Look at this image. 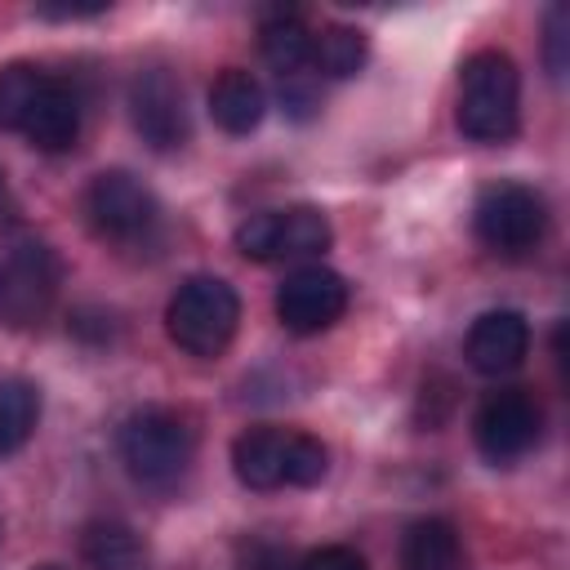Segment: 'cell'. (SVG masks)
<instances>
[{
    "label": "cell",
    "instance_id": "cell-1",
    "mask_svg": "<svg viewBox=\"0 0 570 570\" xmlns=\"http://www.w3.org/2000/svg\"><path fill=\"white\" fill-rule=\"evenodd\" d=\"M459 129L472 142H508L521 125V76L503 49H476L459 71Z\"/></svg>",
    "mask_w": 570,
    "mask_h": 570
},
{
    "label": "cell",
    "instance_id": "cell-2",
    "mask_svg": "<svg viewBox=\"0 0 570 570\" xmlns=\"http://www.w3.org/2000/svg\"><path fill=\"white\" fill-rule=\"evenodd\" d=\"M236 325H240V298L223 276H187L165 307V330L187 356L227 352Z\"/></svg>",
    "mask_w": 570,
    "mask_h": 570
},
{
    "label": "cell",
    "instance_id": "cell-3",
    "mask_svg": "<svg viewBox=\"0 0 570 570\" xmlns=\"http://www.w3.org/2000/svg\"><path fill=\"white\" fill-rule=\"evenodd\" d=\"M196 454L191 428L165 410V405H142L120 423V459L134 481L142 485H174Z\"/></svg>",
    "mask_w": 570,
    "mask_h": 570
},
{
    "label": "cell",
    "instance_id": "cell-4",
    "mask_svg": "<svg viewBox=\"0 0 570 570\" xmlns=\"http://www.w3.org/2000/svg\"><path fill=\"white\" fill-rule=\"evenodd\" d=\"M472 232L485 249L517 258L543 240L548 205L525 183H490V187H481V196L472 205Z\"/></svg>",
    "mask_w": 570,
    "mask_h": 570
},
{
    "label": "cell",
    "instance_id": "cell-5",
    "mask_svg": "<svg viewBox=\"0 0 570 570\" xmlns=\"http://www.w3.org/2000/svg\"><path fill=\"white\" fill-rule=\"evenodd\" d=\"M62 285V263L49 245L22 240L0 258V325L4 330H31L49 316Z\"/></svg>",
    "mask_w": 570,
    "mask_h": 570
},
{
    "label": "cell",
    "instance_id": "cell-6",
    "mask_svg": "<svg viewBox=\"0 0 570 570\" xmlns=\"http://www.w3.org/2000/svg\"><path fill=\"white\" fill-rule=\"evenodd\" d=\"M330 245V223L312 205L294 209H263L249 214L236 227V249L254 263H276V258H312Z\"/></svg>",
    "mask_w": 570,
    "mask_h": 570
},
{
    "label": "cell",
    "instance_id": "cell-7",
    "mask_svg": "<svg viewBox=\"0 0 570 570\" xmlns=\"http://www.w3.org/2000/svg\"><path fill=\"white\" fill-rule=\"evenodd\" d=\"M85 214L94 223L98 236L107 240H142L156 227V196L125 169H102L89 187H85Z\"/></svg>",
    "mask_w": 570,
    "mask_h": 570
},
{
    "label": "cell",
    "instance_id": "cell-8",
    "mask_svg": "<svg viewBox=\"0 0 570 570\" xmlns=\"http://www.w3.org/2000/svg\"><path fill=\"white\" fill-rule=\"evenodd\" d=\"M539 428H543V414L534 405L530 392L521 387H499L481 401L476 419H472V432H476V450L490 459V463H517L521 454L534 450L539 441Z\"/></svg>",
    "mask_w": 570,
    "mask_h": 570
},
{
    "label": "cell",
    "instance_id": "cell-9",
    "mask_svg": "<svg viewBox=\"0 0 570 570\" xmlns=\"http://www.w3.org/2000/svg\"><path fill=\"white\" fill-rule=\"evenodd\" d=\"M347 312V281L321 263L298 267L276 289V321L289 334H321Z\"/></svg>",
    "mask_w": 570,
    "mask_h": 570
},
{
    "label": "cell",
    "instance_id": "cell-10",
    "mask_svg": "<svg viewBox=\"0 0 570 570\" xmlns=\"http://www.w3.org/2000/svg\"><path fill=\"white\" fill-rule=\"evenodd\" d=\"M129 116L134 129L156 147V151H174L187 142V107H183V89L165 67H147L134 76L129 85Z\"/></svg>",
    "mask_w": 570,
    "mask_h": 570
},
{
    "label": "cell",
    "instance_id": "cell-11",
    "mask_svg": "<svg viewBox=\"0 0 570 570\" xmlns=\"http://www.w3.org/2000/svg\"><path fill=\"white\" fill-rule=\"evenodd\" d=\"M463 356L481 374H512L530 356V321L512 307H494L476 316L463 338Z\"/></svg>",
    "mask_w": 570,
    "mask_h": 570
},
{
    "label": "cell",
    "instance_id": "cell-12",
    "mask_svg": "<svg viewBox=\"0 0 570 570\" xmlns=\"http://www.w3.org/2000/svg\"><path fill=\"white\" fill-rule=\"evenodd\" d=\"M289 441L294 432L285 428H245L232 441V472L249 490H276L285 485V463H289Z\"/></svg>",
    "mask_w": 570,
    "mask_h": 570
},
{
    "label": "cell",
    "instance_id": "cell-13",
    "mask_svg": "<svg viewBox=\"0 0 570 570\" xmlns=\"http://www.w3.org/2000/svg\"><path fill=\"white\" fill-rule=\"evenodd\" d=\"M209 116L223 134H254L267 116V94L263 85L240 71V67H227L214 85H209Z\"/></svg>",
    "mask_w": 570,
    "mask_h": 570
},
{
    "label": "cell",
    "instance_id": "cell-14",
    "mask_svg": "<svg viewBox=\"0 0 570 570\" xmlns=\"http://www.w3.org/2000/svg\"><path fill=\"white\" fill-rule=\"evenodd\" d=\"M80 557L89 570H147V539L125 521H89L80 534Z\"/></svg>",
    "mask_w": 570,
    "mask_h": 570
},
{
    "label": "cell",
    "instance_id": "cell-15",
    "mask_svg": "<svg viewBox=\"0 0 570 570\" xmlns=\"http://www.w3.org/2000/svg\"><path fill=\"white\" fill-rule=\"evenodd\" d=\"M22 138L40 151H67L80 138V98L67 80H58V76L49 80V89H45V98H40Z\"/></svg>",
    "mask_w": 570,
    "mask_h": 570
},
{
    "label": "cell",
    "instance_id": "cell-16",
    "mask_svg": "<svg viewBox=\"0 0 570 570\" xmlns=\"http://www.w3.org/2000/svg\"><path fill=\"white\" fill-rule=\"evenodd\" d=\"M401 570H463L459 530L445 517H423L401 534Z\"/></svg>",
    "mask_w": 570,
    "mask_h": 570
},
{
    "label": "cell",
    "instance_id": "cell-17",
    "mask_svg": "<svg viewBox=\"0 0 570 570\" xmlns=\"http://www.w3.org/2000/svg\"><path fill=\"white\" fill-rule=\"evenodd\" d=\"M312 27L298 18V13H276L263 22V36H258V49L267 58V67L289 80V76H303V67H312Z\"/></svg>",
    "mask_w": 570,
    "mask_h": 570
},
{
    "label": "cell",
    "instance_id": "cell-18",
    "mask_svg": "<svg viewBox=\"0 0 570 570\" xmlns=\"http://www.w3.org/2000/svg\"><path fill=\"white\" fill-rule=\"evenodd\" d=\"M49 71L31 67V62H9L0 67V129L4 134H27L45 89H49Z\"/></svg>",
    "mask_w": 570,
    "mask_h": 570
},
{
    "label": "cell",
    "instance_id": "cell-19",
    "mask_svg": "<svg viewBox=\"0 0 570 570\" xmlns=\"http://www.w3.org/2000/svg\"><path fill=\"white\" fill-rule=\"evenodd\" d=\"M40 419V392L27 379H0V454L27 445Z\"/></svg>",
    "mask_w": 570,
    "mask_h": 570
},
{
    "label": "cell",
    "instance_id": "cell-20",
    "mask_svg": "<svg viewBox=\"0 0 570 570\" xmlns=\"http://www.w3.org/2000/svg\"><path fill=\"white\" fill-rule=\"evenodd\" d=\"M312 67H316L321 76H330V80L356 76V71L365 67V36H361L356 27H343V22L325 27V31L312 40Z\"/></svg>",
    "mask_w": 570,
    "mask_h": 570
},
{
    "label": "cell",
    "instance_id": "cell-21",
    "mask_svg": "<svg viewBox=\"0 0 570 570\" xmlns=\"http://www.w3.org/2000/svg\"><path fill=\"white\" fill-rule=\"evenodd\" d=\"M325 468H330V450L307 436V432H294L289 441V463H285V485H321L325 481Z\"/></svg>",
    "mask_w": 570,
    "mask_h": 570
},
{
    "label": "cell",
    "instance_id": "cell-22",
    "mask_svg": "<svg viewBox=\"0 0 570 570\" xmlns=\"http://www.w3.org/2000/svg\"><path fill=\"white\" fill-rule=\"evenodd\" d=\"M566 40H570V13H566V4H552L548 22H543V62H548L552 80L566 76Z\"/></svg>",
    "mask_w": 570,
    "mask_h": 570
},
{
    "label": "cell",
    "instance_id": "cell-23",
    "mask_svg": "<svg viewBox=\"0 0 570 570\" xmlns=\"http://www.w3.org/2000/svg\"><path fill=\"white\" fill-rule=\"evenodd\" d=\"M298 570H370L365 557L356 548H343V543H330V548H316L298 561Z\"/></svg>",
    "mask_w": 570,
    "mask_h": 570
},
{
    "label": "cell",
    "instance_id": "cell-24",
    "mask_svg": "<svg viewBox=\"0 0 570 570\" xmlns=\"http://www.w3.org/2000/svg\"><path fill=\"white\" fill-rule=\"evenodd\" d=\"M36 570H62V566H53V561H49V566H36Z\"/></svg>",
    "mask_w": 570,
    "mask_h": 570
},
{
    "label": "cell",
    "instance_id": "cell-25",
    "mask_svg": "<svg viewBox=\"0 0 570 570\" xmlns=\"http://www.w3.org/2000/svg\"><path fill=\"white\" fill-rule=\"evenodd\" d=\"M0 196H4V174H0Z\"/></svg>",
    "mask_w": 570,
    "mask_h": 570
},
{
    "label": "cell",
    "instance_id": "cell-26",
    "mask_svg": "<svg viewBox=\"0 0 570 570\" xmlns=\"http://www.w3.org/2000/svg\"><path fill=\"white\" fill-rule=\"evenodd\" d=\"M0 539H4V534H0Z\"/></svg>",
    "mask_w": 570,
    "mask_h": 570
}]
</instances>
